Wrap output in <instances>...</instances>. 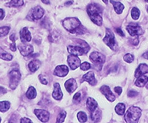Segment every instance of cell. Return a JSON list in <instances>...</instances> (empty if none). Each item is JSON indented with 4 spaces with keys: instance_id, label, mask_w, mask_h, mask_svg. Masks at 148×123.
I'll return each mask as SVG.
<instances>
[{
    "instance_id": "1",
    "label": "cell",
    "mask_w": 148,
    "mask_h": 123,
    "mask_svg": "<svg viewBox=\"0 0 148 123\" xmlns=\"http://www.w3.org/2000/svg\"><path fill=\"white\" fill-rule=\"evenodd\" d=\"M63 27L72 34H83L85 33V28L81 21L76 17H68L62 21Z\"/></svg>"
},
{
    "instance_id": "2",
    "label": "cell",
    "mask_w": 148,
    "mask_h": 123,
    "mask_svg": "<svg viewBox=\"0 0 148 123\" xmlns=\"http://www.w3.org/2000/svg\"><path fill=\"white\" fill-rule=\"evenodd\" d=\"M88 14L91 21L97 26H101L103 23V10L97 4L92 3L87 6Z\"/></svg>"
},
{
    "instance_id": "3",
    "label": "cell",
    "mask_w": 148,
    "mask_h": 123,
    "mask_svg": "<svg viewBox=\"0 0 148 123\" xmlns=\"http://www.w3.org/2000/svg\"><path fill=\"white\" fill-rule=\"evenodd\" d=\"M77 46H68L67 47L68 52L73 55L76 56H82L85 54H87L90 50V47L85 42L82 40H77Z\"/></svg>"
},
{
    "instance_id": "4",
    "label": "cell",
    "mask_w": 148,
    "mask_h": 123,
    "mask_svg": "<svg viewBox=\"0 0 148 123\" xmlns=\"http://www.w3.org/2000/svg\"><path fill=\"white\" fill-rule=\"evenodd\" d=\"M142 109L137 107H131L125 115V120L128 123H137L142 115Z\"/></svg>"
},
{
    "instance_id": "5",
    "label": "cell",
    "mask_w": 148,
    "mask_h": 123,
    "mask_svg": "<svg viewBox=\"0 0 148 123\" xmlns=\"http://www.w3.org/2000/svg\"><path fill=\"white\" fill-rule=\"evenodd\" d=\"M90 60L92 62L94 68L96 69L98 68L97 70H100L106 62V57L100 52H93L90 55Z\"/></svg>"
},
{
    "instance_id": "6",
    "label": "cell",
    "mask_w": 148,
    "mask_h": 123,
    "mask_svg": "<svg viewBox=\"0 0 148 123\" xmlns=\"http://www.w3.org/2000/svg\"><path fill=\"white\" fill-rule=\"evenodd\" d=\"M45 14V10L40 6H36L29 13L27 18L31 21H37L41 19Z\"/></svg>"
},
{
    "instance_id": "7",
    "label": "cell",
    "mask_w": 148,
    "mask_h": 123,
    "mask_svg": "<svg viewBox=\"0 0 148 123\" xmlns=\"http://www.w3.org/2000/svg\"><path fill=\"white\" fill-rule=\"evenodd\" d=\"M104 42L113 51H116L117 48V44L115 40V36L112 30L106 29V36L103 39Z\"/></svg>"
},
{
    "instance_id": "8",
    "label": "cell",
    "mask_w": 148,
    "mask_h": 123,
    "mask_svg": "<svg viewBox=\"0 0 148 123\" xmlns=\"http://www.w3.org/2000/svg\"><path fill=\"white\" fill-rule=\"evenodd\" d=\"M10 87L11 90H15L21 79V73L18 70H13L9 73Z\"/></svg>"
},
{
    "instance_id": "9",
    "label": "cell",
    "mask_w": 148,
    "mask_h": 123,
    "mask_svg": "<svg viewBox=\"0 0 148 123\" xmlns=\"http://www.w3.org/2000/svg\"><path fill=\"white\" fill-rule=\"evenodd\" d=\"M126 29L129 34L133 37L138 36L143 33L142 28L137 24H130L127 26Z\"/></svg>"
},
{
    "instance_id": "10",
    "label": "cell",
    "mask_w": 148,
    "mask_h": 123,
    "mask_svg": "<svg viewBox=\"0 0 148 123\" xmlns=\"http://www.w3.org/2000/svg\"><path fill=\"white\" fill-rule=\"evenodd\" d=\"M68 64L72 70H75L77 69L81 65V59L78 56L70 55L68 56L67 59Z\"/></svg>"
},
{
    "instance_id": "11",
    "label": "cell",
    "mask_w": 148,
    "mask_h": 123,
    "mask_svg": "<svg viewBox=\"0 0 148 123\" xmlns=\"http://www.w3.org/2000/svg\"><path fill=\"white\" fill-rule=\"evenodd\" d=\"M18 48L21 55L23 56H27L32 54L34 51V49L32 45L25 44V43L19 44Z\"/></svg>"
},
{
    "instance_id": "12",
    "label": "cell",
    "mask_w": 148,
    "mask_h": 123,
    "mask_svg": "<svg viewBox=\"0 0 148 123\" xmlns=\"http://www.w3.org/2000/svg\"><path fill=\"white\" fill-rule=\"evenodd\" d=\"M34 114L38 119L43 122H46L49 121L50 114L47 111L42 109H36L34 110Z\"/></svg>"
},
{
    "instance_id": "13",
    "label": "cell",
    "mask_w": 148,
    "mask_h": 123,
    "mask_svg": "<svg viewBox=\"0 0 148 123\" xmlns=\"http://www.w3.org/2000/svg\"><path fill=\"white\" fill-rule=\"evenodd\" d=\"M101 92L106 96L107 99L110 101L113 102L116 100V96L110 90V87L107 85H103L100 89Z\"/></svg>"
},
{
    "instance_id": "14",
    "label": "cell",
    "mask_w": 148,
    "mask_h": 123,
    "mask_svg": "<svg viewBox=\"0 0 148 123\" xmlns=\"http://www.w3.org/2000/svg\"><path fill=\"white\" fill-rule=\"evenodd\" d=\"M69 72L68 68L66 65L57 66L53 72V75L59 77H65Z\"/></svg>"
},
{
    "instance_id": "15",
    "label": "cell",
    "mask_w": 148,
    "mask_h": 123,
    "mask_svg": "<svg viewBox=\"0 0 148 123\" xmlns=\"http://www.w3.org/2000/svg\"><path fill=\"white\" fill-rule=\"evenodd\" d=\"M20 37L23 43L30 42L32 40V36L27 27H24L20 31Z\"/></svg>"
},
{
    "instance_id": "16",
    "label": "cell",
    "mask_w": 148,
    "mask_h": 123,
    "mask_svg": "<svg viewBox=\"0 0 148 123\" xmlns=\"http://www.w3.org/2000/svg\"><path fill=\"white\" fill-rule=\"evenodd\" d=\"M65 87L66 91L69 94H72L77 90V88L78 87V85H77V83L76 81L74 79L71 78V79L67 80L65 82Z\"/></svg>"
},
{
    "instance_id": "17",
    "label": "cell",
    "mask_w": 148,
    "mask_h": 123,
    "mask_svg": "<svg viewBox=\"0 0 148 123\" xmlns=\"http://www.w3.org/2000/svg\"><path fill=\"white\" fill-rule=\"evenodd\" d=\"M148 73V65L145 64H141L139 65L138 68L135 71L134 76L136 78L143 75Z\"/></svg>"
},
{
    "instance_id": "18",
    "label": "cell",
    "mask_w": 148,
    "mask_h": 123,
    "mask_svg": "<svg viewBox=\"0 0 148 123\" xmlns=\"http://www.w3.org/2000/svg\"><path fill=\"white\" fill-rule=\"evenodd\" d=\"M52 96L56 100H60L63 97V93L58 83L54 84V91L52 93Z\"/></svg>"
},
{
    "instance_id": "19",
    "label": "cell",
    "mask_w": 148,
    "mask_h": 123,
    "mask_svg": "<svg viewBox=\"0 0 148 123\" xmlns=\"http://www.w3.org/2000/svg\"><path fill=\"white\" fill-rule=\"evenodd\" d=\"M83 80L88 82L91 85H95L97 81L95 78V74L93 72H89L83 76Z\"/></svg>"
},
{
    "instance_id": "20",
    "label": "cell",
    "mask_w": 148,
    "mask_h": 123,
    "mask_svg": "<svg viewBox=\"0 0 148 123\" xmlns=\"http://www.w3.org/2000/svg\"><path fill=\"white\" fill-rule=\"evenodd\" d=\"M110 3L113 4L116 13H117L118 14H120L123 13V11L125 8V6L122 3H121L120 2L114 1L113 0H110Z\"/></svg>"
},
{
    "instance_id": "21",
    "label": "cell",
    "mask_w": 148,
    "mask_h": 123,
    "mask_svg": "<svg viewBox=\"0 0 148 123\" xmlns=\"http://www.w3.org/2000/svg\"><path fill=\"white\" fill-rule=\"evenodd\" d=\"M40 65H41L40 62L39 60L36 59V60H33L31 61L30 62L28 66H29L30 70L32 72H35L36 71L38 70Z\"/></svg>"
},
{
    "instance_id": "22",
    "label": "cell",
    "mask_w": 148,
    "mask_h": 123,
    "mask_svg": "<svg viewBox=\"0 0 148 123\" xmlns=\"http://www.w3.org/2000/svg\"><path fill=\"white\" fill-rule=\"evenodd\" d=\"M91 118L94 122H98L101 118V111L98 107L93 111L91 112Z\"/></svg>"
},
{
    "instance_id": "23",
    "label": "cell",
    "mask_w": 148,
    "mask_h": 123,
    "mask_svg": "<svg viewBox=\"0 0 148 123\" xmlns=\"http://www.w3.org/2000/svg\"><path fill=\"white\" fill-rule=\"evenodd\" d=\"M137 78V80L135 82V85L138 87H143L148 82V77L145 75H141Z\"/></svg>"
},
{
    "instance_id": "24",
    "label": "cell",
    "mask_w": 148,
    "mask_h": 123,
    "mask_svg": "<svg viewBox=\"0 0 148 123\" xmlns=\"http://www.w3.org/2000/svg\"><path fill=\"white\" fill-rule=\"evenodd\" d=\"M87 106L88 109L92 112L98 107V104L94 98L89 97L87 101Z\"/></svg>"
},
{
    "instance_id": "25",
    "label": "cell",
    "mask_w": 148,
    "mask_h": 123,
    "mask_svg": "<svg viewBox=\"0 0 148 123\" xmlns=\"http://www.w3.org/2000/svg\"><path fill=\"white\" fill-rule=\"evenodd\" d=\"M0 58L4 60L10 61L13 59V56L5 51L3 49L0 47Z\"/></svg>"
},
{
    "instance_id": "26",
    "label": "cell",
    "mask_w": 148,
    "mask_h": 123,
    "mask_svg": "<svg viewBox=\"0 0 148 123\" xmlns=\"http://www.w3.org/2000/svg\"><path fill=\"white\" fill-rule=\"evenodd\" d=\"M23 4L24 0H11V1L5 4V6L8 7H18Z\"/></svg>"
},
{
    "instance_id": "27",
    "label": "cell",
    "mask_w": 148,
    "mask_h": 123,
    "mask_svg": "<svg viewBox=\"0 0 148 123\" xmlns=\"http://www.w3.org/2000/svg\"><path fill=\"white\" fill-rule=\"evenodd\" d=\"M26 95L27 98L29 100L34 99L37 95V92H36V89L33 87H29V90H27V91L26 94Z\"/></svg>"
},
{
    "instance_id": "28",
    "label": "cell",
    "mask_w": 148,
    "mask_h": 123,
    "mask_svg": "<svg viewBox=\"0 0 148 123\" xmlns=\"http://www.w3.org/2000/svg\"><path fill=\"white\" fill-rule=\"evenodd\" d=\"M126 109V107L124 104L119 103L115 107V111L117 114L120 115H123L125 114Z\"/></svg>"
},
{
    "instance_id": "29",
    "label": "cell",
    "mask_w": 148,
    "mask_h": 123,
    "mask_svg": "<svg viewBox=\"0 0 148 123\" xmlns=\"http://www.w3.org/2000/svg\"><path fill=\"white\" fill-rule=\"evenodd\" d=\"M10 103L8 101L0 102V112L5 113L10 109Z\"/></svg>"
},
{
    "instance_id": "30",
    "label": "cell",
    "mask_w": 148,
    "mask_h": 123,
    "mask_svg": "<svg viewBox=\"0 0 148 123\" xmlns=\"http://www.w3.org/2000/svg\"><path fill=\"white\" fill-rule=\"evenodd\" d=\"M140 14V10L138 8L134 7L132 8V10L131 11V15H132L133 19H134L135 20H138L139 18Z\"/></svg>"
},
{
    "instance_id": "31",
    "label": "cell",
    "mask_w": 148,
    "mask_h": 123,
    "mask_svg": "<svg viewBox=\"0 0 148 123\" xmlns=\"http://www.w3.org/2000/svg\"><path fill=\"white\" fill-rule=\"evenodd\" d=\"M77 118L81 122H85L87 121V115L83 111H80L78 113Z\"/></svg>"
},
{
    "instance_id": "32",
    "label": "cell",
    "mask_w": 148,
    "mask_h": 123,
    "mask_svg": "<svg viewBox=\"0 0 148 123\" xmlns=\"http://www.w3.org/2000/svg\"><path fill=\"white\" fill-rule=\"evenodd\" d=\"M66 116V111H62L59 114L58 117H57L56 122H64Z\"/></svg>"
},
{
    "instance_id": "33",
    "label": "cell",
    "mask_w": 148,
    "mask_h": 123,
    "mask_svg": "<svg viewBox=\"0 0 148 123\" xmlns=\"http://www.w3.org/2000/svg\"><path fill=\"white\" fill-rule=\"evenodd\" d=\"M10 28L7 26L0 27V37H4L7 35L10 31Z\"/></svg>"
},
{
    "instance_id": "34",
    "label": "cell",
    "mask_w": 148,
    "mask_h": 123,
    "mask_svg": "<svg viewBox=\"0 0 148 123\" xmlns=\"http://www.w3.org/2000/svg\"><path fill=\"white\" fill-rule=\"evenodd\" d=\"M123 60H124L126 62L130 64L134 60V57L132 54L127 53L123 57Z\"/></svg>"
},
{
    "instance_id": "35",
    "label": "cell",
    "mask_w": 148,
    "mask_h": 123,
    "mask_svg": "<svg viewBox=\"0 0 148 123\" xmlns=\"http://www.w3.org/2000/svg\"><path fill=\"white\" fill-rule=\"evenodd\" d=\"M80 68L82 70L87 71V70H89L91 68V66L90 64H89L88 62H85L81 64Z\"/></svg>"
},
{
    "instance_id": "36",
    "label": "cell",
    "mask_w": 148,
    "mask_h": 123,
    "mask_svg": "<svg viewBox=\"0 0 148 123\" xmlns=\"http://www.w3.org/2000/svg\"><path fill=\"white\" fill-rule=\"evenodd\" d=\"M81 94L79 92L76 93L73 97V102L75 104L81 101Z\"/></svg>"
},
{
    "instance_id": "37",
    "label": "cell",
    "mask_w": 148,
    "mask_h": 123,
    "mask_svg": "<svg viewBox=\"0 0 148 123\" xmlns=\"http://www.w3.org/2000/svg\"><path fill=\"white\" fill-rule=\"evenodd\" d=\"M134 38H132V39H131L130 40V43H131L132 44H133V45H134V46H136V45H138V43H139L138 36H134Z\"/></svg>"
},
{
    "instance_id": "38",
    "label": "cell",
    "mask_w": 148,
    "mask_h": 123,
    "mask_svg": "<svg viewBox=\"0 0 148 123\" xmlns=\"http://www.w3.org/2000/svg\"><path fill=\"white\" fill-rule=\"evenodd\" d=\"M39 79L40 81V82L43 84V85H47L48 82L47 81V79L45 78V77L42 75H39Z\"/></svg>"
},
{
    "instance_id": "39",
    "label": "cell",
    "mask_w": 148,
    "mask_h": 123,
    "mask_svg": "<svg viewBox=\"0 0 148 123\" xmlns=\"http://www.w3.org/2000/svg\"><path fill=\"white\" fill-rule=\"evenodd\" d=\"M138 92L137 91H134V90H130L128 92V96L129 97H131V98H133V97H135L136 96L138 95Z\"/></svg>"
},
{
    "instance_id": "40",
    "label": "cell",
    "mask_w": 148,
    "mask_h": 123,
    "mask_svg": "<svg viewBox=\"0 0 148 123\" xmlns=\"http://www.w3.org/2000/svg\"><path fill=\"white\" fill-rule=\"evenodd\" d=\"M10 49L11 51L16 52V42H13V43H11L10 46Z\"/></svg>"
},
{
    "instance_id": "41",
    "label": "cell",
    "mask_w": 148,
    "mask_h": 123,
    "mask_svg": "<svg viewBox=\"0 0 148 123\" xmlns=\"http://www.w3.org/2000/svg\"><path fill=\"white\" fill-rule=\"evenodd\" d=\"M114 91L119 95H120L121 92H122V88L120 87H116L114 88Z\"/></svg>"
},
{
    "instance_id": "42",
    "label": "cell",
    "mask_w": 148,
    "mask_h": 123,
    "mask_svg": "<svg viewBox=\"0 0 148 123\" xmlns=\"http://www.w3.org/2000/svg\"><path fill=\"white\" fill-rule=\"evenodd\" d=\"M5 17V12L3 9L0 8V20H2Z\"/></svg>"
},
{
    "instance_id": "43",
    "label": "cell",
    "mask_w": 148,
    "mask_h": 123,
    "mask_svg": "<svg viewBox=\"0 0 148 123\" xmlns=\"http://www.w3.org/2000/svg\"><path fill=\"white\" fill-rule=\"evenodd\" d=\"M116 32L121 37H125V33H123V31H122V30L120 29V28H117L116 29Z\"/></svg>"
},
{
    "instance_id": "44",
    "label": "cell",
    "mask_w": 148,
    "mask_h": 123,
    "mask_svg": "<svg viewBox=\"0 0 148 123\" xmlns=\"http://www.w3.org/2000/svg\"><path fill=\"white\" fill-rule=\"evenodd\" d=\"M20 122H32V121L27 118H22L20 121Z\"/></svg>"
},
{
    "instance_id": "45",
    "label": "cell",
    "mask_w": 148,
    "mask_h": 123,
    "mask_svg": "<svg viewBox=\"0 0 148 123\" xmlns=\"http://www.w3.org/2000/svg\"><path fill=\"white\" fill-rule=\"evenodd\" d=\"M7 92V90L4 87L0 86V95L5 94Z\"/></svg>"
},
{
    "instance_id": "46",
    "label": "cell",
    "mask_w": 148,
    "mask_h": 123,
    "mask_svg": "<svg viewBox=\"0 0 148 123\" xmlns=\"http://www.w3.org/2000/svg\"><path fill=\"white\" fill-rule=\"evenodd\" d=\"M142 56H143V57L144 58H145V59H146L148 60V51L146 52H145V53H144Z\"/></svg>"
},
{
    "instance_id": "47",
    "label": "cell",
    "mask_w": 148,
    "mask_h": 123,
    "mask_svg": "<svg viewBox=\"0 0 148 123\" xmlns=\"http://www.w3.org/2000/svg\"><path fill=\"white\" fill-rule=\"evenodd\" d=\"M73 4V1H67L66 3H65V5L66 6H69V5H71Z\"/></svg>"
},
{
    "instance_id": "48",
    "label": "cell",
    "mask_w": 148,
    "mask_h": 123,
    "mask_svg": "<svg viewBox=\"0 0 148 123\" xmlns=\"http://www.w3.org/2000/svg\"><path fill=\"white\" fill-rule=\"evenodd\" d=\"M42 1L43 3L45 4H50V1H49V0H41Z\"/></svg>"
},
{
    "instance_id": "49",
    "label": "cell",
    "mask_w": 148,
    "mask_h": 123,
    "mask_svg": "<svg viewBox=\"0 0 148 123\" xmlns=\"http://www.w3.org/2000/svg\"><path fill=\"white\" fill-rule=\"evenodd\" d=\"M102 1H103L105 4H108V0H102Z\"/></svg>"
},
{
    "instance_id": "50",
    "label": "cell",
    "mask_w": 148,
    "mask_h": 123,
    "mask_svg": "<svg viewBox=\"0 0 148 123\" xmlns=\"http://www.w3.org/2000/svg\"><path fill=\"white\" fill-rule=\"evenodd\" d=\"M146 88H147V89H148V84L146 85Z\"/></svg>"
},
{
    "instance_id": "51",
    "label": "cell",
    "mask_w": 148,
    "mask_h": 123,
    "mask_svg": "<svg viewBox=\"0 0 148 123\" xmlns=\"http://www.w3.org/2000/svg\"><path fill=\"white\" fill-rule=\"evenodd\" d=\"M147 13H148V5H147Z\"/></svg>"
},
{
    "instance_id": "52",
    "label": "cell",
    "mask_w": 148,
    "mask_h": 123,
    "mask_svg": "<svg viewBox=\"0 0 148 123\" xmlns=\"http://www.w3.org/2000/svg\"><path fill=\"white\" fill-rule=\"evenodd\" d=\"M1 117H0V122H1Z\"/></svg>"
},
{
    "instance_id": "53",
    "label": "cell",
    "mask_w": 148,
    "mask_h": 123,
    "mask_svg": "<svg viewBox=\"0 0 148 123\" xmlns=\"http://www.w3.org/2000/svg\"><path fill=\"white\" fill-rule=\"evenodd\" d=\"M145 1H146V2L148 3V0H145Z\"/></svg>"
}]
</instances>
